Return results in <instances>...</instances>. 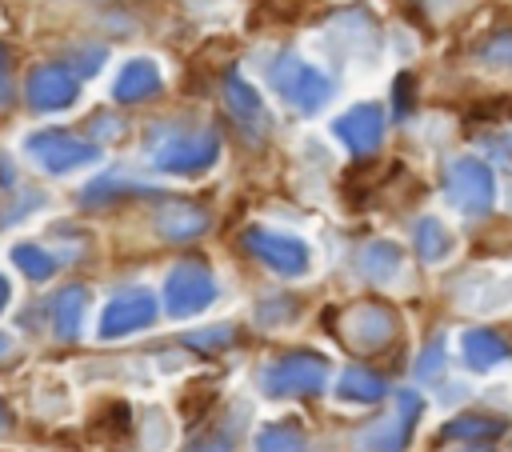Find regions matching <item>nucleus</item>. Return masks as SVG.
<instances>
[{
  "instance_id": "obj_31",
  "label": "nucleus",
  "mask_w": 512,
  "mask_h": 452,
  "mask_svg": "<svg viewBox=\"0 0 512 452\" xmlns=\"http://www.w3.org/2000/svg\"><path fill=\"white\" fill-rule=\"evenodd\" d=\"M12 432V408L0 400V436H8Z\"/></svg>"
},
{
  "instance_id": "obj_4",
  "label": "nucleus",
  "mask_w": 512,
  "mask_h": 452,
  "mask_svg": "<svg viewBox=\"0 0 512 452\" xmlns=\"http://www.w3.org/2000/svg\"><path fill=\"white\" fill-rule=\"evenodd\" d=\"M424 412V400L416 392H396V404L388 416H380L372 428H364L356 436V448L360 452H404L412 444V432H416V420Z\"/></svg>"
},
{
  "instance_id": "obj_9",
  "label": "nucleus",
  "mask_w": 512,
  "mask_h": 452,
  "mask_svg": "<svg viewBox=\"0 0 512 452\" xmlns=\"http://www.w3.org/2000/svg\"><path fill=\"white\" fill-rule=\"evenodd\" d=\"M220 156V136L216 132H188V136H172L152 152V164L168 176H196L204 168H212Z\"/></svg>"
},
{
  "instance_id": "obj_25",
  "label": "nucleus",
  "mask_w": 512,
  "mask_h": 452,
  "mask_svg": "<svg viewBox=\"0 0 512 452\" xmlns=\"http://www.w3.org/2000/svg\"><path fill=\"white\" fill-rule=\"evenodd\" d=\"M12 264L28 276V280H48L52 272H56V260H52V252H44L40 244H16L12 252Z\"/></svg>"
},
{
  "instance_id": "obj_13",
  "label": "nucleus",
  "mask_w": 512,
  "mask_h": 452,
  "mask_svg": "<svg viewBox=\"0 0 512 452\" xmlns=\"http://www.w3.org/2000/svg\"><path fill=\"white\" fill-rule=\"evenodd\" d=\"M160 84H164L160 64L148 56H132L120 64V72L112 80V100L116 104H140V100H152L160 92Z\"/></svg>"
},
{
  "instance_id": "obj_16",
  "label": "nucleus",
  "mask_w": 512,
  "mask_h": 452,
  "mask_svg": "<svg viewBox=\"0 0 512 452\" xmlns=\"http://www.w3.org/2000/svg\"><path fill=\"white\" fill-rule=\"evenodd\" d=\"M460 356H464V364H468L472 372H488V368L504 364V360L512 356V348H508V340L496 336L492 328H468V332L460 336Z\"/></svg>"
},
{
  "instance_id": "obj_35",
  "label": "nucleus",
  "mask_w": 512,
  "mask_h": 452,
  "mask_svg": "<svg viewBox=\"0 0 512 452\" xmlns=\"http://www.w3.org/2000/svg\"><path fill=\"white\" fill-rule=\"evenodd\" d=\"M424 4H428V8H444L448 0H424Z\"/></svg>"
},
{
  "instance_id": "obj_19",
  "label": "nucleus",
  "mask_w": 512,
  "mask_h": 452,
  "mask_svg": "<svg viewBox=\"0 0 512 452\" xmlns=\"http://www.w3.org/2000/svg\"><path fill=\"white\" fill-rule=\"evenodd\" d=\"M412 240H416V252H420V260H424V264H440V260H448V256L456 252V236H452V232H448V224H444V220H436V216L416 220Z\"/></svg>"
},
{
  "instance_id": "obj_29",
  "label": "nucleus",
  "mask_w": 512,
  "mask_h": 452,
  "mask_svg": "<svg viewBox=\"0 0 512 452\" xmlns=\"http://www.w3.org/2000/svg\"><path fill=\"white\" fill-rule=\"evenodd\" d=\"M440 364H444V348H440V340H436V344L424 352V360L416 364V376H424V380H428V376H436V372H440Z\"/></svg>"
},
{
  "instance_id": "obj_32",
  "label": "nucleus",
  "mask_w": 512,
  "mask_h": 452,
  "mask_svg": "<svg viewBox=\"0 0 512 452\" xmlns=\"http://www.w3.org/2000/svg\"><path fill=\"white\" fill-rule=\"evenodd\" d=\"M8 88V52L0 48V92Z\"/></svg>"
},
{
  "instance_id": "obj_10",
  "label": "nucleus",
  "mask_w": 512,
  "mask_h": 452,
  "mask_svg": "<svg viewBox=\"0 0 512 452\" xmlns=\"http://www.w3.org/2000/svg\"><path fill=\"white\" fill-rule=\"evenodd\" d=\"M152 320H156V296L148 288H128L104 304L96 332H100V340H120V336L148 328Z\"/></svg>"
},
{
  "instance_id": "obj_15",
  "label": "nucleus",
  "mask_w": 512,
  "mask_h": 452,
  "mask_svg": "<svg viewBox=\"0 0 512 452\" xmlns=\"http://www.w3.org/2000/svg\"><path fill=\"white\" fill-rule=\"evenodd\" d=\"M208 228V212L192 200H164L156 212V232L164 240H196Z\"/></svg>"
},
{
  "instance_id": "obj_1",
  "label": "nucleus",
  "mask_w": 512,
  "mask_h": 452,
  "mask_svg": "<svg viewBox=\"0 0 512 452\" xmlns=\"http://www.w3.org/2000/svg\"><path fill=\"white\" fill-rule=\"evenodd\" d=\"M328 360L312 348H296V352H284L280 360H272L264 372H260V388L276 400H288V396H316L324 392L328 384Z\"/></svg>"
},
{
  "instance_id": "obj_20",
  "label": "nucleus",
  "mask_w": 512,
  "mask_h": 452,
  "mask_svg": "<svg viewBox=\"0 0 512 452\" xmlns=\"http://www.w3.org/2000/svg\"><path fill=\"white\" fill-rule=\"evenodd\" d=\"M384 392H388V384L376 372L360 368V364L344 368L340 380H336V396L348 400V404H376V400H384Z\"/></svg>"
},
{
  "instance_id": "obj_17",
  "label": "nucleus",
  "mask_w": 512,
  "mask_h": 452,
  "mask_svg": "<svg viewBox=\"0 0 512 452\" xmlns=\"http://www.w3.org/2000/svg\"><path fill=\"white\" fill-rule=\"evenodd\" d=\"M356 264L360 272L372 280V284H392L404 268V252L392 244V240H368L360 252H356Z\"/></svg>"
},
{
  "instance_id": "obj_33",
  "label": "nucleus",
  "mask_w": 512,
  "mask_h": 452,
  "mask_svg": "<svg viewBox=\"0 0 512 452\" xmlns=\"http://www.w3.org/2000/svg\"><path fill=\"white\" fill-rule=\"evenodd\" d=\"M4 304H8V280L0 276V312H4Z\"/></svg>"
},
{
  "instance_id": "obj_18",
  "label": "nucleus",
  "mask_w": 512,
  "mask_h": 452,
  "mask_svg": "<svg viewBox=\"0 0 512 452\" xmlns=\"http://www.w3.org/2000/svg\"><path fill=\"white\" fill-rule=\"evenodd\" d=\"M84 312H88V288H80V284L60 288V292L52 296V324H56V336H60V340H76Z\"/></svg>"
},
{
  "instance_id": "obj_8",
  "label": "nucleus",
  "mask_w": 512,
  "mask_h": 452,
  "mask_svg": "<svg viewBox=\"0 0 512 452\" xmlns=\"http://www.w3.org/2000/svg\"><path fill=\"white\" fill-rule=\"evenodd\" d=\"M212 300H216V280H212V272L200 260H184V264H176L168 272V280H164V308L176 320L204 312Z\"/></svg>"
},
{
  "instance_id": "obj_5",
  "label": "nucleus",
  "mask_w": 512,
  "mask_h": 452,
  "mask_svg": "<svg viewBox=\"0 0 512 452\" xmlns=\"http://www.w3.org/2000/svg\"><path fill=\"white\" fill-rule=\"evenodd\" d=\"M24 152H28L44 172H52V176H64V172H72V168H84V164H92V160L100 156V148H96L92 140H80V136H72V132H64V128L32 132V136L24 140Z\"/></svg>"
},
{
  "instance_id": "obj_12",
  "label": "nucleus",
  "mask_w": 512,
  "mask_h": 452,
  "mask_svg": "<svg viewBox=\"0 0 512 452\" xmlns=\"http://www.w3.org/2000/svg\"><path fill=\"white\" fill-rule=\"evenodd\" d=\"M332 136L352 152V156H372L384 140V112L380 104H352L344 116L332 120Z\"/></svg>"
},
{
  "instance_id": "obj_14",
  "label": "nucleus",
  "mask_w": 512,
  "mask_h": 452,
  "mask_svg": "<svg viewBox=\"0 0 512 452\" xmlns=\"http://www.w3.org/2000/svg\"><path fill=\"white\" fill-rule=\"evenodd\" d=\"M224 104H228L232 120H236L240 128H248L252 136H260V132L268 128V108H264L260 92H256L240 72H228V76H224Z\"/></svg>"
},
{
  "instance_id": "obj_23",
  "label": "nucleus",
  "mask_w": 512,
  "mask_h": 452,
  "mask_svg": "<svg viewBox=\"0 0 512 452\" xmlns=\"http://www.w3.org/2000/svg\"><path fill=\"white\" fill-rule=\"evenodd\" d=\"M240 420H244V416H236V412L212 420L208 432H200V436L188 444V452H232V448H236V424H240Z\"/></svg>"
},
{
  "instance_id": "obj_2",
  "label": "nucleus",
  "mask_w": 512,
  "mask_h": 452,
  "mask_svg": "<svg viewBox=\"0 0 512 452\" xmlns=\"http://www.w3.org/2000/svg\"><path fill=\"white\" fill-rule=\"evenodd\" d=\"M268 76H272V88L280 92V100H288V104H292L296 112H304V116L320 112V108L332 100V80H328L316 64H308V60H300V56H292V52L276 56Z\"/></svg>"
},
{
  "instance_id": "obj_34",
  "label": "nucleus",
  "mask_w": 512,
  "mask_h": 452,
  "mask_svg": "<svg viewBox=\"0 0 512 452\" xmlns=\"http://www.w3.org/2000/svg\"><path fill=\"white\" fill-rule=\"evenodd\" d=\"M4 352H8V336L0 332V356H4Z\"/></svg>"
},
{
  "instance_id": "obj_26",
  "label": "nucleus",
  "mask_w": 512,
  "mask_h": 452,
  "mask_svg": "<svg viewBox=\"0 0 512 452\" xmlns=\"http://www.w3.org/2000/svg\"><path fill=\"white\" fill-rule=\"evenodd\" d=\"M476 56L492 68H512V28H500L484 44H476Z\"/></svg>"
},
{
  "instance_id": "obj_27",
  "label": "nucleus",
  "mask_w": 512,
  "mask_h": 452,
  "mask_svg": "<svg viewBox=\"0 0 512 452\" xmlns=\"http://www.w3.org/2000/svg\"><path fill=\"white\" fill-rule=\"evenodd\" d=\"M232 328L228 324H216V328H200V332H188L184 336V344H192V348H204V352H216V348H228L232 344Z\"/></svg>"
},
{
  "instance_id": "obj_30",
  "label": "nucleus",
  "mask_w": 512,
  "mask_h": 452,
  "mask_svg": "<svg viewBox=\"0 0 512 452\" xmlns=\"http://www.w3.org/2000/svg\"><path fill=\"white\" fill-rule=\"evenodd\" d=\"M392 96H396V112H400V116H404V112H412V76H408V72H400V80H396Z\"/></svg>"
},
{
  "instance_id": "obj_21",
  "label": "nucleus",
  "mask_w": 512,
  "mask_h": 452,
  "mask_svg": "<svg viewBox=\"0 0 512 452\" xmlns=\"http://www.w3.org/2000/svg\"><path fill=\"white\" fill-rule=\"evenodd\" d=\"M304 448H308V440L296 420H276L256 432V452H304Z\"/></svg>"
},
{
  "instance_id": "obj_3",
  "label": "nucleus",
  "mask_w": 512,
  "mask_h": 452,
  "mask_svg": "<svg viewBox=\"0 0 512 452\" xmlns=\"http://www.w3.org/2000/svg\"><path fill=\"white\" fill-rule=\"evenodd\" d=\"M444 196L456 212L464 216H484L496 200V180H492V168L476 156H456L444 172Z\"/></svg>"
},
{
  "instance_id": "obj_28",
  "label": "nucleus",
  "mask_w": 512,
  "mask_h": 452,
  "mask_svg": "<svg viewBox=\"0 0 512 452\" xmlns=\"http://www.w3.org/2000/svg\"><path fill=\"white\" fill-rule=\"evenodd\" d=\"M100 60H104V52H100V48H92V52H72V68H68V72L84 80V76H92V72H96V64H100Z\"/></svg>"
},
{
  "instance_id": "obj_7",
  "label": "nucleus",
  "mask_w": 512,
  "mask_h": 452,
  "mask_svg": "<svg viewBox=\"0 0 512 452\" xmlns=\"http://www.w3.org/2000/svg\"><path fill=\"white\" fill-rule=\"evenodd\" d=\"M336 328H340V340L348 348L376 352V348H384L396 336V312L384 308V304H376V300H360V304H352V308L340 312Z\"/></svg>"
},
{
  "instance_id": "obj_22",
  "label": "nucleus",
  "mask_w": 512,
  "mask_h": 452,
  "mask_svg": "<svg viewBox=\"0 0 512 452\" xmlns=\"http://www.w3.org/2000/svg\"><path fill=\"white\" fill-rule=\"evenodd\" d=\"M504 420H496V416H456V420H448L444 424V440H496V436H504Z\"/></svg>"
},
{
  "instance_id": "obj_6",
  "label": "nucleus",
  "mask_w": 512,
  "mask_h": 452,
  "mask_svg": "<svg viewBox=\"0 0 512 452\" xmlns=\"http://www.w3.org/2000/svg\"><path fill=\"white\" fill-rule=\"evenodd\" d=\"M244 248L264 264V268H272L276 276H304L308 268H312V248L304 244V240H296V236H288V232H276V228H248L244 236Z\"/></svg>"
},
{
  "instance_id": "obj_24",
  "label": "nucleus",
  "mask_w": 512,
  "mask_h": 452,
  "mask_svg": "<svg viewBox=\"0 0 512 452\" xmlns=\"http://www.w3.org/2000/svg\"><path fill=\"white\" fill-rule=\"evenodd\" d=\"M128 192H148V188H140V184H132V180H124L120 172H112V176H100V180H92L88 188H84V204L88 208H100V204H112V200H120V196H128Z\"/></svg>"
},
{
  "instance_id": "obj_11",
  "label": "nucleus",
  "mask_w": 512,
  "mask_h": 452,
  "mask_svg": "<svg viewBox=\"0 0 512 452\" xmlns=\"http://www.w3.org/2000/svg\"><path fill=\"white\" fill-rule=\"evenodd\" d=\"M24 96H28L32 112H64V108L76 104L80 80H76L64 64H36V68L28 72Z\"/></svg>"
}]
</instances>
